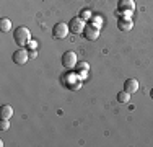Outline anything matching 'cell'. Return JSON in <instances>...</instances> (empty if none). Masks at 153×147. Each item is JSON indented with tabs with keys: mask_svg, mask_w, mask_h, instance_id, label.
I'll list each match as a JSON object with an SVG mask.
<instances>
[{
	"mask_svg": "<svg viewBox=\"0 0 153 147\" xmlns=\"http://www.w3.org/2000/svg\"><path fill=\"white\" fill-rule=\"evenodd\" d=\"M13 39L20 47H25L26 44H30L31 41V33L26 26H18L15 31H13Z\"/></svg>",
	"mask_w": 153,
	"mask_h": 147,
	"instance_id": "cell-1",
	"label": "cell"
},
{
	"mask_svg": "<svg viewBox=\"0 0 153 147\" xmlns=\"http://www.w3.org/2000/svg\"><path fill=\"white\" fill-rule=\"evenodd\" d=\"M134 10H135V2L134 0H119L117 2V12L121 16L130 18Z\"/></svg>",
	"mask_w": 153,
	"mask_h": 147,
	"instance_id": "cell-2",
	"label": "cell"
},
{
	"mask_svg": "<svg viewBox=\"0 0 153 147\" xmlns=\"http://www.w3.org/2000/svg\"><path fill=\"white\" fill-rule=\"evenodd\" d=\"M76 64H78V59H76V54L74 51H67V52H64V56H62V65H64L65 69H75Z\"/></svg>",
	"mask_w": 153,
	"mask_h": 147,
	"instance_id": "cell-3",
	"label": "cell"
},
{
	"mask_svg": "<svg viewBox=\"0 0 153 147\" xmlns=\"http://www.w3.org/2000/svg\"><path fill=\"white\" fill-rule=\"evenodd\" d=\"M68 33H70V28L67 23H56L52 28V36L56 39H65Z\"/></svg>",
	"mask_w": 153,
	"mask_h": 147,
	"instance_id": "cell-4",
	"label": "cell"
},
{
	"mask_svg": "<svg viewBox=\"0 0 153 147\" xmlns=\"http://www.w3.org/2000/svg\"><path fill=\"white\" fill-rule=\"evenodd\" d=\"M85 26H86V21L82 20L80 16L72 18L70 23H68V28H70V31L74 33V34H80V33H83V31H85Z\"/></svg>",
	"mask_w": 153,
	"mask_h": 147,
	"instance_id": "cell-5",
	"label": "cell"
},
{
	"mask_svg": "<svg viewBox=\"0 0 153 147\" xmlns=\"http://www.w3.org/2000/svg\"><path fill=\"white\" fill-rule=\"evenodd\" d=\"M12 59H13V62H15L16 65H25L28 62V59H30V54H28V51L25 49V47H20L18 51L13 52Z\"/></svg>",
	"mask_w": 153,
	"mask_h": 147,
	"instance_id": "cell-6",
	"label": "cell"
},
{
	"mask_svg": "<svg viewBox=\"0 0 153 147\" xmlns=\"http://www.w3.org/2000/svg\"><path fill=\"white\" fill-rule=\"evenodd\" d=\"M83 36H85L88 41H96L98 36H100V26L96 25H86L85 26V31H83Z\"/></svg>",
	"mask_w": 153,
	"mask_h": 147,
	"instance_id": "cell-7",
	"label": "cell"
},
{
	"mask_svg": "<svg viewBox=\"0 0 153 147\" xmlns=\"http://www.w3.org/2000/svg\"><path fill=\"white\" fill-rule=\"evenodd\" d=\"M138 80L137 79H127L126 80V83H124V90L126 92H129L130 95L132 93H135V92H138Z\"/></svg>",
	"mask_w": 153,
	"mask_h": 147,
	"instance_id": "cell-8",
	"label": "cell"
},
{
	"mask_svg": "<svg viewBox=\"0 0 153 147\" xmlns=\"http://www.w3.org/2000/svg\"><path fill=\"white\" fill-rule=\"evenodd\" d=\"M117 28L121 29V31H130V29L134 28V23L130 18H126V16H121L117 21Z\"/></svg>",
	"mask_w": 153,
	"mask_h": 147,
	"instance_id": "cell-9",
	"label": "cell"
},
{
	"mask_svg": "<svg viewBox=\"0 0 153 147\" xmlns=\"http://www.w3.org/2000/svg\"><path fill=\"white\" fill-rule=\"evenodd\" d=\"M88 70H90V65L86 64V62H80V64H76V67H75V72L80 75V79H82V80H85Z\"/></svg>",
	"mask_w": 153,
	"mask_h": 147,
	"instance_id": "cell-10",
	"label": "cell"
},
{
	"mask_svg": "<svg viewBox=\"0 0 153 147\" xmlns=\"http://www.w3.org/2000/svg\"><path fill=\"white\" fill-rule=\"evenodd\" d=\"M12 116H13V108L10 105H3L0 108V118L2 119H10Z\"/></svg>",
	"mask_w": 153,
	"mask_h": 147,
	"instance_id": "cell-11",
	"label": "cell"
},
{
	"mask_svg": "<svg viewBox=\"0 0 153 147\" xmlns=\"http://www.w3.org/2000/svg\"><path fill=\"white\" fill-rule=\"evenodd\" d=\"M10 29H12V21H10L8 18H2V20H0V31L8 33Z\"/></svg>",
	"mask_w": 153,
	"mask_h": 147,
	"instance_id": "cell-12",
	"label": "cell"
},
{
	"mask_svg": "<svg viewBox=\"0 0 153 147\" xmlns=\"http://www.w3.org/2000/svg\"><path fill=\"white\" fill-rule=\"evenodd\" d=\"M129 100H130V93L129 92H119L117 93V101L119 103H122V105H127V103H129Z\"/></svg>",
	"mask_w": 153,
	"mask_h": 147,
	"instance_id": "cell-13",
	"label": "cell"
},
{
	"mask_svg": "<svg viewBox=\"0 0 153 147\" xmlns=\"http://www.w3.org/2000/svg\"><path fill=\"white\" fill-rule=\"evenodd\" d=\"M80 18H82V20H90V18H93V12L91 10H88V8H85V10H82V12H80Z\"/></svg>",
	"mask_w": 153,
	"mask_h": 147,
	"instance_id": "cell-14",
	"label": "cell"
},
{
	"mask_svg": "<svg viewBox=\"0 0 153 147\" xmlns=\"http://www.w3.org/2000/svg\"><path fill=\"white\" fill-rule=\"evenodd\" d=\"M0 129L8 131L10 129V119H0Z\"/></svg>",
	"mask_w": 153,
	"mask_h": 147,
	"instance_id": "cell-15",
	"label": "cell"
},
{
	"mask_svg": "<svg viewBox=\"0 0 153 147\" xmlns=\"http://www.w3.org/2000/svg\"><path fill=\"white\" fill-rule=\"evenodd\" d=\"M100 23H103V20H101V16H94V23H93V25H96V26H100Z\"/></svg>",
	"mask_w": 153,
	"mask_h": 147,
	"instance_id": "cell-16",
	"label": "cell"
},
{
	"mask_svg": "<svg viewBox=\"0 0 153 147\" xmlns=\"http://www.w3.org/2000/svg\"><path fill=\"white\" fill-rule=\"evenodd\" d=\"M30 46L33 47V49H36V43L34 41H30Z\"/></svg>",
	"mask_w": 153,
	"mask_h": 147,
	"instance_id": "cell-17",
	"label": "cell"
},
{
	"mask_svg": "<svg viewBox=\"0 0 153 147\" xmlns=\"http://www.w3.org/2000/svg\"><path fill=\"white\" fill-rule=\"evenodd\" d=\"M152 98H153V90H152Z\"/></svg>",
	"mask_w": 153,
	"mask_h": 147,
	"instance_id": "cell-18",
	"label": "cell"
}]
</instances>
